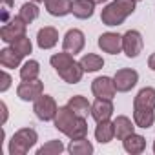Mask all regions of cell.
<instances>
[{
	"label": "cell",
	"mask_w": 155,
	"mask_h": 155,
	"mask_svg": "<svg viewBox=\"0 0 155 155\" xmlns=\"http://www.w3.org/2000/svg\"><path fill=\"white\" fill-rule=\"evenodd\" d=\"M51 66L55 68V71L58 73V77L62 81H66L68 84H77L81 82L82 75H84V69L81 66V62H77L73 58L71 53L68 51H62V53H55L51 58H49Z\"/></svg>",
	"instance_id": "1"
},
{
	"label": "cell",
	"mask_w": 155,
	"mask_h": 155,
	"mask_svg": "<svg viewBox=\"0 0 155 155\" xmlns=\"http://www.w3.org/2000/svg\"><path fill=\"white\" fill-rule=\"evenodd\" d=\"M135 0H113L111 4H108L102 13H101V20L104 26H120L133 11H135Z\"/></svg>",
	"instance_id": "2"
},
{
	"label": "cell",
	"mask_w": 155,
	"mask_h": 155,
	"mask_svg": "<svg viewBox=\"0 0 155 155\" xmlns=\"http://www.w3.org/2000/svg\"><path fill=\"white\" fill-rule=\"evenodd\" d=\"M38 140V135L33 128L18 130L9 140V155H26Z\"/></svg>",
	"instance_id": "3"
},
{
	"label": "cell",
	"mask_w": 155,
	"mask_h": 155,
	"mask_svg": "<svg viewBox=\"0 0 155 155\" xmlns=\"http://www.w3.org/2000/svg\"><path fill=\"white\" fill-rule=\"evenodd\" d=\"M81 115H77L68 104L66 106H62V108H58V111H57V115H55V119H53V122H55V128L58 130V131H62L64 135H71L73 133V130L79 126V122H81Z\"/></svg>",
	"instance_id": "4"
},
{
	"label": "cell",
	"mask_w": 155,
	"mask_h": 155,
	"mask_svg": "<svg viewBox=\"0 0 155 155\" xmlns=\"http://www.w3.org/2000/svg\"><path fill=\"white\" fill-rule=\"evenodd\" d=\"M33 111H35V115H37L40 120L48 122V120H53V119H55V115H57V111H58V106H57V102H55V99H53L51 95H40V97L35 101Z\"/></svg>",
	"instance_id": "5"
},
{
	"label": "cell",
	"mask_w": 155,
	"mask_h": 155,
	"mask_svg": "<svg viewBox=\"0 0 155 155\" xmlns=\"http://www.w3.org/2000/svg\"><path fill=\"white\" fill-rule=\"evenodd\" d=\"M26 29H28V24L20 18V17H15L11 18L9 22H6L0 29V40H4L8 44H11L13 40H17L18 37L26 35Z\"/></svg>",
	"instance_id": "6"
},
{
	"label": "cell",
	"mask_w": 155,
	"mask_h": 155,
	"mask_svg": "<svg viewBox=\"0 0 155 155\" xmlns=\"http://www.w3.org/2000/svg\"><path fill=\"white\" fill-rule=\"evenodd\" d=\"M142 46H144V40H142V35L137 29H130L122 35V51L126 53L128 58L139 57L140 51H142Z\"/></svg>",
	"instance_id": "7"
},
{
	"label": "cell",
	"mask_w": 155,
	"mask_h": 155,
	"mask_svg": "<svg viewBox=\"0 0 155 155\" xmlns=\"http://www.w3.org/2000/svg\"><path fill=\"white\" fill-rule=\"evenodd\" d=\"M113 82H115L117 91L126 93V91H130L131 88H135V84L139 82V73H137L135 69H131V68H122V69H119V71L115 73Z\"/></svg>",
	"instance_id": "8"
},
{
	"label": "cell",
	"mask_w": 155,
	"mask_h": 155,
	"mask_svg": "<svg viewBox=\"0 0 155 155\" xmlns=\"http://www.w3.org/2000/svg\"><path fill=\"white\" fill-rule=\"evenodd\" d=\"M84 44H86V38H84V33L81 29H69L66 35H64V40H62V48L64 51L71 53V55H77L84 49Z\"/></svg>",
	"instance_id": "9"
},
{
	"label": "cell",
	"mask_w": 155,
	"mask_h": 155,
	"mask_svg": "<svg viewBox=\"0 0 155 155\" xmlns=\"http://www.w3.org/2000/svg\"><path fill=\"white\" fill-rule=\"evenodd\" d=\"M91 91L97 99H113L115 93H117V88H115V82L110 77H97V79L91 82Z\"/></svg>",
	"instance_id": "10"
},
{
	"label": "cell",
	"mask_w": 155,
	"mask_h": 155,
	"mask_svg": "<svg viewBox=\"0 0 155 155\" xmlns=\"http://www.w3.org/2000/svg\"><path fill=\"white\" fill-rule=\"evenodd\" d=\"M42 91H44V84L37 79V81H24L22 84H18V88H17V95L22 99V101H26V102H35L40 95H42Z\"/></svg>",
	"instance_id": "11"
},
{
	"label": "cell",
	"mask_w": 155,
	"mask_h": 155,
	"mask_svg": "<svg viewBox=\"0 0 155 155\" xmlns=\"http://www.w3.org/2000/svg\"><path fill=\"white\" fill-rule=\"evenodd\" d=\"M99 48L104 51V53H110V55H119L122 51V37L119 33H102L99 37Z\"/></svg>",
	"instance_id": "12"
},
{
	"label": "cell",
	"mask_w": 155,
	"mask_h": 155,
	"mask_svg": "<svg viewBox=\"0 0 155 155\" xmlns=\"http://www.w3.org/2000/svg\"><path fill=\"white\" fill-rule=\"evenodd\" d=\"M58 42V31L53 26H44L37 33V44L40 49H51Z\"/></svg>",
	"instance_id": "13"
},
{
	"label": "cell",
	"mask_w": 155,
	"mask_h": 155,
	"mask_svg": "<svg viewBox=\"0 0 155 155\" xmlns=\"http://www.w3.org/2000/svg\"><path fill=\"white\" fill-rule=\"evenodd\" d=\"M113 115V104L110 99H97L93 104H91V117L97 120V122H102V120H110Z\"/></svg>",
	"instance_id": "14"
},
{
	"label": "cell",
	"mask_w": 155,
	"mask_h": 155,
	"mask_svg": "<svg viewBox=\"0 0 155 155\" xmlns=\"http://www.w3.org/2000/svg\"><path fill=\"white\" fill-rule=\"evenodd\" d=\"M71 13H73V17L81 18V20H88L95 13V2H91V0H73Z\"/></svg>",
	"instance_id": "15"
},
{
	"label": "cell",
	"mask_w": 155,
	"mask_h": 155,
	"mask_svg": "<svg viewBox=\"0 0 155 155\" xmlns=\"http://www.w3.org/2000/svg\"><path fill=\"white\" fill-rule=\"evenodd\" d=\"M22 58H24V55L20 51H17L13 46L11 48H4L2 51H0V64H2L4 68H8V69L18 68Z\"/></svg>",
	"instance_id": "16"
},
{
	"label": "cell",
	"mask_w": 155,
	"mask_h": 155,
	"mask_svg": "<svg viewBox=\"0 0 155 155\" xmlns=\"http://www.w3.org/2000/svg\"><path fill=\"white\" fill-rule=\"evenodd\" d=\"M133 108L155 110V88H142L133 99Z\"/></svg>",
	"instance_id": "17"
},
{
	"label": "cell",
	"mask_w": 155,
	"mask_h": 155,
	"mask_svg": "<svg viewBox=\"0 0 155 155\" xmlns=\"http://www.w3.org/2000/svg\"><path fill=\"white\" fill-rule=\"evenodd\" d=\"M133 122L137 128L148 130L153 126L155 122V113L153 110H146V108H133Z\"/></svg>",
	"instance_id": "18"
},
{
	"label": "cell",
	"mask_w": 155,
	"mask_h": 155,
	"mask_svg": "<svg viewBox=\"0 0 155 155\" xmlns=\"http://www.w3.org/2000/svg\"><path fill=\"white\" fill-rule=\"evenodd\" d=\"M113 124H115V137L119 140H124L128 135L135 133V122H131V119H128L126 115H119L113 120Z\"/></svg>",
	"instance_id": "19"
},
{
	"label": "cell",
	"mask_w": 155,
	"mask_h": 155,
	"mask_svg": "<svg viewBox=\"0 0 155 155\" xmlns=\"http://www.w3.org/2000/svg\"><path fill=\"white\" fill-rule=\"evenodd\" d=\"M122 146H124V150H126L128 153L139 155V153H142V151L146 150V139H144L142 135L131 133V135H128V137L122 140Z\"/></svg>",
	"instance_id": "20"
},
{
	"label": "cell",
	"mask_w": 155,
	"mask_h": 155,
	"mask_svg": "<svg viewBox=\"0 0 155 155\" xmlns=\"http://www.w3.org/2000/svg\"><path fill=\"white\" fill-rule=\"evenodd\" d=\"M71 2L73 0H46V9L53 17H66L71 13Z\"/></svg>",
	"instance_id": "21"
},
{
	"label": "cell",
	"mask_w": 155,
	"mask_h": 155,
	"mask_svg": "<svg viewBox=\"0 0 155 155\" xmlns=\"http://www.w3.org/2000/svg\"><path fill=\"white\" fill-rule=\"evenodd\" d=\"M113 137H115V124H113V122H110V120L97 122L95 139H97L101 144H108L110 140H113Z\"/></svg>",
	"instance_id": "22"
},
{
	"label": "cell",
	"mask_w": 155,
	"mask_h": 155,
	"mask_svg": "<svg viewBox=\"0 0 155 155\" xmlns=\"http://www.w3.org/2000/svg\"><path fill=\"white\" fill-rule=\"evenodd\" d=\"M68 106L77 113V115H81V117H86L88 113H91V104L88 102L86 97L82 95H75L68 101Z\"/></svg>",
	"instance_id": "23"
},
{
	"label": "cell",
	"mask_w": 155,
	"mask_h": 155,
	"mask_svg": "<svg viewBox=\"0 0 155 155\" xmlns=\"http://www.w3.org/2000/svg\"><path fill=\"white\" fill-rule=\"evenodd\" d=\"M68 151L71 155H91L93 153V144L84 137V139H75L69 142Z\"/></svg>",
	"instance_id": "24"
},
{
	"label": "cell",
	"mask_w": 155,
	"mask_h": 155,
	"mask_svg": "<svg viewBox=\"0 0 155 155\" xmlns=\"http://www.w3.org/2000/svg\"><path fill=\"white\" fill-rule=\"evenodd\" d=\"M79 62H81L82 69L88 71V73H95V71L102 69V66H104L102 57H101V55H95V53H88V55H84Z\"/></svg>",
	"instance_id": "25"
},
{
	"label": "cell",
	"mask_w": 155,
	"mask_h": 155,
	"mask_svg": "<svg viewBox=\"0 0 155 155\" xmlns=\"http://www.w3.org/2000/svg\"><path fill=\"white\" fill-rule=\"evenodd\" d=\"M40 73V64L37 60H28L20 68V79L22 81H37Z\"/></svg>",
	"instance_id": "26"
},
{
	"label": "cell",
	"mask_w": 155,
	"mask_h": 155,
	"mask_svg": "<svg viewBox=\"0 0 155 155\" xmlns=\"http://www.w3.org/2000/svg\"><path fill=\"white\" fill-rule=\"evenodd\" d=\"M38 13H40V9H38V6H37L35 2H26V4H22L18 17H20L26 24H31V22H35V20L38 18Z\"/></svg>",
	"instance_id": "27"
},
{
	"label": "cell",
	"mask_w": 155,
	"mask_h": 155,
	"mask_svg": "<svg viewBox=\"0 0 155 155\" xmlns=\"http://www.w3.org/2000/svg\"><path fill=\"white\" fill-rule=\"evenodd\" d=\"M64 151V144L60 140H48L44 146L37 150V155H58Z\"/></svg>",
	"instance_id": "28"
},
{
	"label": "cell",
	"mask_w": 155,
	"mask_h": 155,
	"mask_svg": "<svg viewBox=\"0 0 155 155\" xmlns=\"http://www.w3.org/2000/svg\"><path fill=\"white\" fill-rule=\"evenodd\" d=\"M11 46H13L17 51H20L24 57H26V55H29V53H31V49H33V44H31V40H29L26 35H22V37H18L17 40H13V42H11Z\"/></svg>",
	"instance_id": "29"
},
{
	"label": "cell",
	"mask_w": 155,
	"mask_h": 155,
	"mask_svg": "<svg viewBox=\"0 0 155 155\" xmlns=\"http://www.w3.org/2000/svg\"><path fill=\"white\" fill-rule=\"evenodd\" d=\"M0 81H2V84H0V91H8L9 90V86H11V77L6 73V71H2L0 73Z\"/></svg>",
	"instance_id": "30"
},
{
	"label": "cell",
	"mask_w": 155,
	"mask_h": 155,
	"mask_svg": "<svg viewBox=\"0 0 155 155\" xmlns=\"http://www.w3.org/2000/svg\"><path fill=\"white\" fill-rule=\"evenodd\" d=\"M2 2H4V20H6V17L9 13V8L13 6V2H11V0H2Z\"/></svg>",
	"instance_id": "31"
},
{
	"label": "cell",
	"mask_w": 155,
	"mask_h": 155,
	"mask_svg": "<svg viewBox=\"0 0 155 155\" xmlns=\"http://www.w3.org/2000/svg\"><path fill=\"white\" fill-rule=\"evenodd\" d=\"M0 108H2V124L8 120V106H6V102H0Z\"/></svg>",
	"instance_id": "32"
},
{
	"label": "cell",
	"mask_w": 155,
	"mask_h": 155,
	"mask_svg": "<svg viewBox=\"0 0 155 155\" xmlns=\"http://www.w3.org/2000/svg\"><path fill=\"white\" fill-rule=\"evenodd\" d=\"M148 66H150L151 71H155V53L150 55V58H148Z\"/></svg>",
	"instance_id": "33"
},
{
	"label": "cell",
	"mask_w": 155,
	"mask_h": 155,
	"mask_svg": "<svg viewBox=\"0 0 155 155\" xmlns=\"http://www.w3.org/2000/svg\"><path fill=\"white\" fill-rule=\"evenodd\" d=\"M91 2H95V4H104V2H108V0H91Z\"/></svg>",
	"instance_id": "34"
},
{
	"label": "cell",
	"mask_w": 155,
	"mask_h": 155,
	"mask_svg": "<svg viewBox=\"0 0 155 155\" xmlns=\"http://www.w3.org/2000/svg\"><path fill=\"white\" fill-rule=\"evenodd\" d=\"M33 2L35 4H40V2H46V0H33Z\"/></svg>",
	"instance_id": "35"
},
{
	"label": "cell",
	"mask_w": 155,
	"mask_h": 155,
	"mask_svg": "<svg viewBox=\"0 0 155 155\" xmlns=\"http://www.w3.org/2000/svg\"><path fill=\"white\" fill-rule=\"evenodd\" d=\"M153 151H155V142H153Z\"/></svg>",
	"instance_id": "36"
},
{
	"label": "cell",
	"mask_w": 155,
	"mask_h": 155,
	"mask_svg": "<svg viewBox=\"0 0 155 155\" xmlns=\"http://www.w3.org/2000/svg\"><path fill=\"white\" fill-rule=\"evenodd\" d=\"M135 2H140V0H135Z\"/></svg>",
	"instance_id": "37"
}]
</instances>
